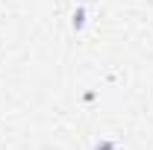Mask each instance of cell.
I'll return each instance as SVG.
<instances>
[{"instance_id": "6da1fadb", "label": "cell", "mask_w": 153, "mask_h": 150, "mask_svg": "<svg viewBox=\"0 0 153 150\" xmlns=\"http://www.w3.org/2000/svg\"><path fill=\"white\" fill-rule=\"evenodd\" d=\"M82 24H85V9H76L74 12V30H82Z\"/></svg>"}, {"instance_id": "7a4b0ae2", "label": "cell", "mask_w": 153, "mask_h": 150, "mask_svg": "<svg viewBox=\"0 0 153 150\" xmlns=\"http://www.w3.org/2000/svg\"><path fill=\"white\" fill-rule=\"evenodd\" d=\"M94 150H118V144L115 141H109V138H103V141H97Z\"/></svg>"}]
</instances>
